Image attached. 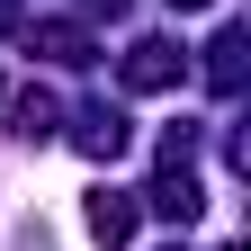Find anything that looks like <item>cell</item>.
<instances>
[{"mask_svg":"<svg viewBox=\"0 0 251 251\" xmlns=\"http://www.w3.org/2000/svg\"><path fill=\"white\" fill-rule=\"evenodd\" d=\"M171 72H179V54H171V45H135V63H126V81H135V90H162Z\"/></svg>","mask_w":251,"mask_h":251,"instance_id":"6da1fadb","label":"cell"},{"mask_svg":"<svg viewBox=\"0 0 251 251\" xmlns=\"http://www.w3.org/2000/svg\"><path fill=\"white\" fill-rule=\"evenodd\" d=\"M90 233H99V242H126V233H135V206H126V198H90Z\"/></svg>","mask_w":251,"mask_h":251,"instance_id":"7a4b0ae2","label":"cell"},{"mask_svg":"<svg viewBox=\"0 0 251 251\" xmlns=\"http://www.w3.org/2000/svg\"><path fill=\"white\" fill-rule=\"evenodd\" d=\"M152 206H162V215H179V225H188V215H198V179H162V188H152Z\"/></svg>","mask_w":251,"mask_h":251,"instance_id":"3957f363","label":"cell"},{"mask_svg":"<svg viewBox=\"0 0 251 251\" xmlns=\"http://www.w3.org/2000/svg\"><path fill=\"white\" fill-rule=\"evenodd\" d=\"M171 9H206V0H171Z\"/></svg>","mask_w":251,"mask_h":251,"instance_id":"277c9868","label":"cell"}]
</instances>
